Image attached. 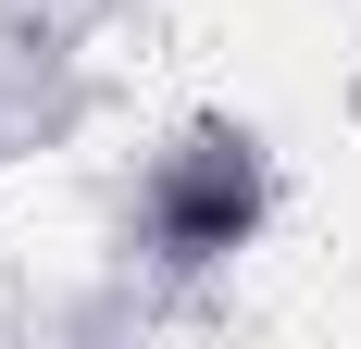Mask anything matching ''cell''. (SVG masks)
<instances>
[{"label": "cell", "instance_id": "1", "mask_svg": "<svg viewBox=\"0 0 361 349\" xmlns=\"http://www.w3.org/2000/svg\"><path fill=\"white\" fill-rule=\"evenodd\" d=\"M149 212H162V249H187V262L237 249V237L262 225V162H250V138H237V125H200V138L162 162Z\"/></svg>", "mask_w": 361, "mask_h": 349}]
</instances>
